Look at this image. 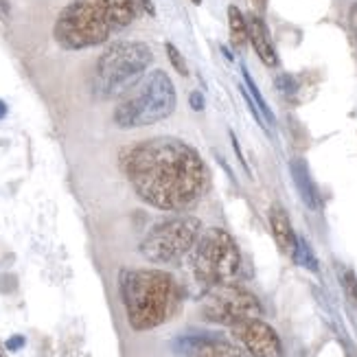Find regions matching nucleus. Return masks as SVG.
<instances>
[{
	"instance_id": "5701e85b",
	"label": "nucleus",
	"mask_w": 357,
	"mask_h": 357,
	"mask_svg": "<svg viewBox=\"0 0 357 357\" xmlns=\"http://www.w3.org/2000/svg\"><path fill=\"white\" fill-rule=\"evenodd\" d=\"M138 3H141V7L149 13V15H153V13H156V7H153V3H151V0H138Z\"/></svg>"
},
{
	"instance_id": "412c9836",
	"label": "nucleus",
	"mask_w": 357,
	"mask_h": 357,
	"mask_svg": "<svg viewBox=\"0 0 357 357\" xmlns=\"http://www.w3.org/2000/svg\"><path fill=\"white\" fill-rule=\"evenodd\" d=\"M349 26H351V31H353V36H355V40H357V3L351 7V11H349Z\"/></svg>"
},
{
	"instance_id": "2eb2a0df",
	"label": "nucleus",
	"mask_w": 357,
	"mask_h": 357,
	"mask_svg": "<svg viewBox=\"0 0 357 357\" xmlns=\"http://www.w3.org/2000/svg\"><path fill=\"white\" fill-rule=\"evenodd\" d=\"M241 75H243V88L248 90V95L252 97V101L259 105V110H261V114L266 116V121L270 123H274V114H272V110H270V105H268V101L263 99V95H261V90L257 88V84H255V79H252V75L248 73V68L245 66H241Z\"/></svg>"
},
{
	"instance_id": "ddd939ff",
	"label": "nucleus",
	"mask_w": 357,
	"mask_h": 357,
	"mask_svg": "<svg viewBox=\"0 0 357 357\" xmlns=\"http://www.w3.org/2000/svg\"><path fill=\"white\" fill-rule=\"evenodd\" d=\"M289 176L294 180V186L303 199V204L312 211H318L322 206V199H320V191L312 178V172H309V165L305 158H291L289 160Z\"/></svg>"
},
{
	"instance_id": "393cba45",
	"label": "nucleus",
	"mask_w": 357,
	"mask_h": 357,
	"mask_svg": "<svg viewBox=\"0 0 357 357\" xmlns=\"http://www.w3.org/2000/svg\"><path fill=\"white\" fill-rule=\"evenodd\" d=\"M255 5H257L259 11H263V9H266V5H268V0H255Z\"/></svg>"
},
{
	"instance_id": "f8f14e48",
	"label": "nucleus",
	"mask_w": 357,
	"mask_h": 357,
	"mask_svg": "<svg viewBox=\"0 0 357 357\" xmlns=\"http://www.w3.org/2000/svg\"><path fill=\"white\" fill-rule=\"evenodd\" d=\"M248 38H250L252 49L263 64L270 66V68L278 66V53H276L274 40L270 36L268 24L263 22V18L259 13H252L250 18H248Z\"/></svg>"
},
{
	"instance_id": "bb28decb",
	"label": "nucleus",
	"mask_w": 357,
	"mask_h": 357,
	"mask_svg": "<svg viewBox=\"0 0 357 357\" xmlns=\"http://www.w3.org/2000/svg\"><path fill=\"white\" fill-rule=\"evenodd\" d=\"M0 357H3V353H0Z\"/></svg>"
},
{
	"instance_id": "a211bd4d",
	"label": "nucleus",
	"mask_w": 357,
	"mask_h": 357,
	"mask_svg": "<svg viewBox=\"0 0 357 357\" xmlns=\"http://www.w3.org/2000/svg\"><path fill=\"white\" fill-rule=\"evenodd\" d=\"M165 51H167V57H169V61H172V66L178 70V75H182V77L189 75V68H186V61H184L182 53L176 49V46H174L172 42H167V44H165Z\"/></svg>"
},
{
	"instance_id": "1a4fd4ad",
	"label": "nucleus",
	"mask_w": 357,
	"mask_h": 357,
	"mask_svg": "<svg viewBox=\"0 0 357 357\" xmlns=\"http://www.w3.org/2000/svg\"><path fill=\"white\" fill-rule=\"evenodd\" d=\"M232 335L252 357H283V344L278 333L261 318H248L232 324Z\"/></svg>"
},
{
	"instance_id": "6ab92c4d",
	"label": "nucleus",
	"mask_w": 357,
	"mask_h": 357,
	"mask_svg": "<svg viewBox=\"0 0 357 357\" xmlns=\"http://www.w3.org/2000/svg\"><path fill=\"white\" fill-rule=\"evenodd\" d=\"M276 88L283 92V95H291V92H296V79H294L291 75H281L276 79Z\"/></svg>"
},
{
	"instance_id": "7ed1b4c3",
	"label": "nucleus",
	"mask_w": 357,
	"mask_h": 357,
	"mask_svg": "<svg viewBox=\"0 0 357 357\" xmlns=\"http://www.w3.org/2000/svg\"><path fill=\"white\" fill-rule=\"evenodd\" d=\"M121 298L134 331H151L172 318L178 303V287L162 270H123Z\"/></svg>"
},
{
	"instance_id": "b1692460",
	"label": "nucleus",
	"mask_w": 357,
	"mask_h": 357,
	"mask_svg": "<svg viewBox=\"0 0 357 357\" xmlns=\"http://www.w3.org/2000/svg\"><path fill=\"white\" fill-rule=\"evenodd\" d=\"M5 116H7V103L0 101V119H5Z\"/></svg>"
},
{
	"instance_id": "4468645a",
	"label": "nucleus",
	"mask_w": 357,
	"mask_h": 357,
	"mask_svg": "<svg viewBox=\"0 0 357 357\" xmlns=\"http://www.w3.org/2000/svg\"><path fill=\"white\" fill-rule=\"evenodd\" d=\"M228 29H230V44L237 51L245 49V44L250 42V38H248V18L237 5L228 7Z\"/></svg>"
},
{
	"instance_id": "6e6552de",
	"label": "nucleus",
	"mask_w": 357,
	"mask_h": 357,
	"mask_svg": "<svg viewBox=\"0 0 357 357\" xmlns=\"http://www.w3.org/2000/svg\"><path fill=\"white\" fill-rule=\"evenodd\" d=\"M199 314L204 320L232 327L248 318H261L263 307L252 291H248L235 283L208 287V294L202 301Z\"/></svg>"
},
{
	"instance_id": "a878e982",
	"label": "nucleus",
	"mask_w": 357,
	"mask_h": 357,
	"mask_svg": "<svg viewBox=\"0 0 357 357\" xmlns=\"http://www.w3.org/2000/svg\"><path fill=\"white\" fill-rule=\"evenodd\" d=\"M193 3H195V5H202V0H193Z\"/></svg>"
},
{
	"instance_id": "423d86ee",
	"label": "nucleus",
	"mask_w": 357,
	"mask_h": 357,
	"mask_svg": "<svg viewBox=\"0 0 357 357\" xmlns=\"http://www.w3.org/2000/svg\"><path fill=\"white\" fill-rule=\"evenodd\" d=\"M193 274L206 287L235 283L241 272V250L230 232L206 228L193 248Z\"/></svg>"
},
{
	"instance_id": "0eeeda50",
	"label": "nucleus",
	"mask_w": 357,
	"mask_h": 357,
	"mask_svg": "<svg viewBox=\"0 0 357 357\" xmlns=\"http://www.w3.org/2000/svg\"><path fill=\"white\" fill-rule=\"evenodd\" d=\"M202 235V222L193 215H176L153 226L141 241V255L151 263H176L189 255Z\"/></svg>"
},
{
	"instance_id": "f257e3e1",
	"label": "nucleus",
	"mask_w": 357,
	"mask_h": 357,
	"mask_svg": "<svg viewBox=\"0 0 357 357\" xmlns=\"http://www.w3.org/2000/svg\"><path fill=\"white\" fill-rule=\"evenodd\" d=\"M123 169L136 195L160 211H186L204 195L206 165L195 147L156 136L123 153Z\"/></svg>"
},
{
	"instance_id": "20e7f679",
	"label": "nucleus",
	"mask_w": 357,
	"mask_h": 357,
	"mask_svg": "<svg viewBox=\"0 0 357 357\" xmlns=\"http://www.w3.org/2000/svg\"><path fill=\"white\" fill-rule=\"evenodd\" d=\"M153 61V53L145 42H114L99 55L92 75V95L101 101L123 97L143 79Z\"/></svg>"
},
{
	"instance_id": "39448f33",
	"label": "nucleus",
	"mask_w": 357,
	"mask_h": 357,
	"mask_svg": "<svg viewBox=\"0 0 357 357\" xmlns=\"http://www.w3.org/2000/svg\"><path fill=\"white\" fill-rule=\"evenodd\" d=\"M178 105V92L165 70L147 73L130 88L114 107V123L123 130L147 128L172 116Z\"/></svg>"
},
{
	"instance_id": "4be33fe9",
	"label": "nucleus",
	"mask_w": 357,
	"mask_h": 357,
	"mask_svg": "<svg viewBox=\"0 0 357 357\" xmlns=\"http://www.w3.org/2000/svg\"><path fill=\"white\" fill-rule=\"evenodd\" d=\"M22 344H24V337H22V335H15V337H11L9 342H7V349H9V351H18Z\"/></svg>"
},
{
	"instance_id": "9d476101",
	"label": "nucleus",
	"mask_w": 357,
	"mask_h": 357,
	"mask_svg": "<svg viewBox=\"0 0 357 357\" xmlns=\"http://www.w3.org/2000/svg\"><path fill=\"white\" fill-rule=\"evenodd\" d=\"M174 351L182 357H243V353L213 333H186L174 340Z\"/></svg>"
},
{
	"instance_id": "dca6fc26",
	"label": "nucleus",
	"mask_w": 357,
	"mask_h": 357,
	"mask_svg": "<svg viewBox=\"0 0 357 357\" xmlns=\"http://www.w3.org/2000/svg\"><path fill=\"white\" fill-rule=\"evenodd\" d=\"M294 261L303 266L305 270H312V272H318V259L312 250V245H309L303 237H298V245H296V255H294Z\"/></svg>"
},
{
	"instance_id": "f3484780",
	"label": "nucleus",
	"mask_w": 357,
	"mask_h": 357,
	"mask_svg": "<svg viewBox=\"0 0 357 357\" xmlns=\"http://www.w3.org/2000/svg\"><path fill=\"white\" fill-rule=\"evenodd\" d=\"M337 278H340V285H342L349 303L357 309V276H355V272L340 266L337 268Z\"/></svg>"
},
{
	"instance_id": "aec40b11",
	"label": "nucleus",
	"mask_w": 357,
	"mask_h": 357,
	"mask_svg": "<svg viewBox=\"0 0 357 357\" xmlns=\"http://www.w3.org/2000/svg\"><path fill=\"white\" fill-rule=\"evenodd\" d=\"M189 103H191V107L195 112H202L204 110V97H202V92H191V99H189Z\"/></svg>"
},
{
	"instance_id": "f03ea898",
	"label": "nucleus",
	"mask_w": 357,
	"mask_h": 357,
	"mask_svg": "<svg viewBox=\"0 0 357 357\" xmlns=\"http://www.w3.org/2000/svg\"><path fill=\"white\" fill-rule=\"evenodd\" d=\"M134 18V0H70L57 15L53 36L61 49L84 51L107 42Z\"/></svg>"
},
{
	"instance_id": "9b49d317",
	"label": "nucleus",
	"mask_w": 357,
	"mask_h": 357,
	"mask_svg": "<svg viewBox=\"0 0 357 357\" xmlns=\"http://www.w3.org/2000/svg\"><path fill=\"white\" fill-rule=\"evenodd\" d=\"M268 220H270V230H272V237L278 245V250H281L285 257L294 259V255H296V245H298V235L294 232L287 211L281 204H272L270 213H268Z\"/></svg>"
}]
</instances>
